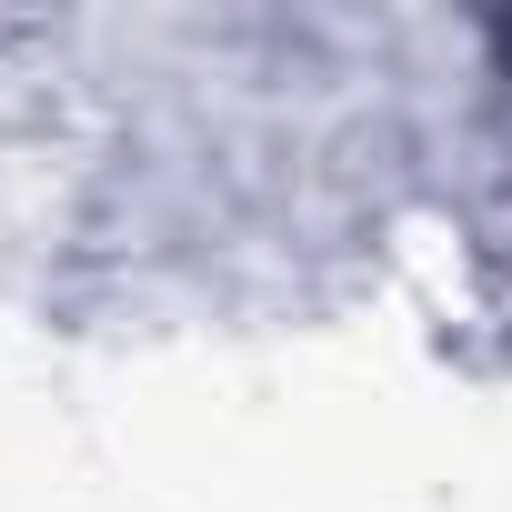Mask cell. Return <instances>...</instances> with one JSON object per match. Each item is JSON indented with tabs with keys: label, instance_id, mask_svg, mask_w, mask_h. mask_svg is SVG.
<instances>
[{
	"label": "cell",
	"instance_id": "6da1fadb",
	"mask_svg": "<svg viewBox=\"0 0 512 512\" xmlns=\"http://www.w3.org/2000/svg\"><path fill=\"white\" fill-rule=\"evenodd\" d=\"M502 51H512V31H502Z\"/></svg>",
	"mask_w": 512,
	"mask_h": 512
}]
</instances>
